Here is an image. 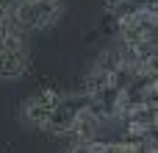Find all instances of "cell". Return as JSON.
<instances>
[{
    "label": "cell",
    "mask_w": 158,
    "mask_h": 153,
    "mask_svg": "<svg viewBox=\"0 0 158 153\" xmlns=\"http://www.w3.org/2000/svg\"><path fill=\"white\" fill-rule=\"evenodd\" d=\"M61 100H64V95H61L56 86H42V89H36V92L22 103V117H25V123H31V125H36V128H47V123H50V117L56 114V109L61 106Z\"/></svg>",
    "instance_id": "3"
},
{
    "label": "cell",
    "mask_w": 158,
    "mask_h": 153,
    "mask_svg": "<svg viewBox=\"0 0 158 153\" xmlns=\"http://www.w3.org/2000/svg\"><path fill=\"white\" fill-rule=\"evenodd\" d=\"M64 0H17V6L11 8L14 22L22 31H47L53 28L61 14H64Z\"/></svg>",
    "instance_id": "1"
},
{
    "label": "cell",
    "mask_w": 158,
    "mask_h": 153,
    "mask_svg": "<svg viewBox=\"0 0 158 153\" xmlns=\"http://www.w3.org/2000/svg\"><path fill=\"white\" fill-rule=\"evenodd\" d=\"M83 109H89V95H72V98H64L61 100V106L56 109V114L50 117V123H47V134H53V137H58V139H64L69 131H72V125H75V120L81 117V111Z\"/></svg>",
    "instance_id": "4"
},
{
    "label": "cell",
    "mask_w": 158,
    "mask_h": 153,
    "mask_svg": "<svg viewBox=\"0 0 158 153\" xmlns=\"http://www.w3.org/2000/svg\"><path fill=\"white\" fill-rule=\"evenodd\" d=\"M28 67H31L28 31L14 25L0 45V78H19Z\"/></svg>",
    "instance_id": "2"
}]
</instances>
